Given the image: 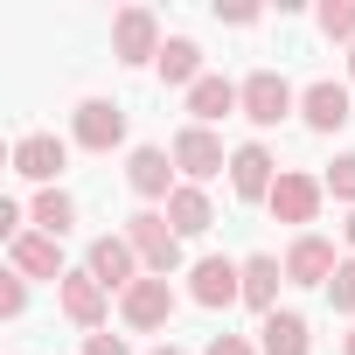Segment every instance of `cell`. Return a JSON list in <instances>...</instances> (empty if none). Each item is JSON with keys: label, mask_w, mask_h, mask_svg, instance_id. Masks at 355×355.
Segmentation results:
<instances>
[{"label": "cell", "mask_w": 355, "mask_h": 355, "mask_svg": "<svg viewBox=\"0 0 355 355\" xmlns=\"http://www.w3.org/2000/svg\"><path fill=\"white\" fill-rule=\"evenodd\" d=\"M341 237H348V251H355V209H348V223H341Z\"/></svg>", "instance_id": "cell-32"}, {"label": "cell", "mask_w": 355, "mask_h": 355, "mask_svg": "<svg viewBox=\"0 0 355 355\" xmlns=\"http://www.w3.org/2000/svg\"><path fill=\"white\" fill-rule=\"evenodd\" d=\"M70 139H77L84 153H112V146H125V105H119V98H84L77 119H70Z\"/></svg>", "instance_id": "cell-7"}, {"label": "cell", "mask_w": 355, "mask_h": 355, "mask_svg": "<svg viewBox=\"0 0 355 355\" xmlns=\"http://www.w3.org/2000/svg\"><path fill=\"white\" fill-rule=\"evenodd\" d=\"M341 272V258H334V244L320 237V230H300L293 244H286V279L293 286H327Z\"/></svg>", "instance_id": "cell-14"}, {"label": "cell", "mask_w": 355, "mask_h": 355, "mask_svg": "<svg viewBox=\"0 0 355 355\" xmlns=\"http://www.w3.org/2000/svg\"><path fill=\"white\" fill-rule=\"evenodd\" d=\"M258 355H313V334H306V313L279 306L258 320Z\"/></svg>", "instance_id": "cell-18"}, {"label": "cell", "mask_w": 355, "mask_h": 355, "mask_svg": "<svg viewBox=\"0 0 355 355\" xmlns=\"http://www.w3.org/2000/svg\"><path fill=\"white\" fill-rule=\"evenodd\" d=\"M153 70H160V84H167V91H196V84L209 77V70H202V49H196L189 35H167V49H160V63H153Z\"/></svg>", "instance_id": "cell-20"}, {"label": "cell", "mask_w": 355, "mask_h": 355, "mask_svg": "<svg viewBox=\"0 0 355 355\" xmlns=\"http://www.w3.org/2000/svg\"><path fill=\"white\" fill-rule=\"evenodd\" d=\"M21 230H28V209H21V202H0V237H8V244H15Z\"/></svg>", "instance_id": "cell-28"}, {"label": "cell", "mask_w": 355, "mask_h": 355, "mask_svg": "<svg viewBox=\"0 0 355 355\" xmlns=\"http://www.w3.org/2000/svg\"><path fill=\"white\" fill-rule=\"evenodd\" d=\"M189 300L209 306V313L237 306V300H244V265H230V258H196V272H189Z\"/></svg>", "instance_id": "cell-12"}, {"label": "cell", "mask_w": 355, "mask_h": 355, "mask_svg": "<svg viewBox=\"0 0 355 355\" xmlns=\"http://www.w3.org/2000/svg\"><path fill=\"white\" fill-rule=\"evenodd\" d=\"M313 21H320L327 42H348V49H355V0H320V15H313Z\"/></svg>", "instance_id": "cell-23"}, {"label": "cell", "mask_w": 355, "mask_h": 355, "mask_svg": "<svg viewBox=\"0 0 355 355\" xmlns=\"http://www.w3.org/2000/svg\"><path fill=\"white\" fill-rule=\"evenodd\" d=\"M327 300H334V313H355V258H341V272L327 279Z\"/></svg>", "instance_id": "cell-26"}, {"label": "cell", "mask_w": 355, "mask_h": 355, "mask_svg": "<svg viewBox=\"0 0 355 355\" xmlns=\"http://www.w3.org/2000/svg\"><path fill=\"white\" fill-rule=\"evenodd\" d=\"M119 320H125L132 334H160V327L174 320V286H167V279L125 286V293H119Z\"/></svg>", "instance_id": "cell-9"}, {"label": "cell", "mask_w": 355, "mask_h": 355, "mask_svg": "<svg viewBox=\"0 0 355 355\" xmlns=\"http://www.w3.org/2000/svg\"><path fill=\"white\" fill-rule=\"evenodd\" d=\"M125 244L139 251L146 279H167V272H182V237H174L167 209H132V216H125Z\"/></svg>", "instance_id": "cell-1"}, {"label": "cell", "mask_w": 355, "mask_h": 355, "mask_svg": "<svg viewBox=\"0 0 355 355\" xmlns=\"http://www.w3.org/2000/svg\"><path fill=\"white\" fill-rule=\"evenodd\" d=\"M230 112H244V91H237L230 77H202V84L189 91V125H216V119H230Z\"/></svg>", "instance_id": "cell-19"}, {"label": "cell", "mask_w": 355, "mask_h": 355, "mask_svg": "<svg viewBox=\"0 0 355 355\" xmlns=\"http://www.w3.org/2000/svg\"><path fill=\"white\" fill-rule=\"evenodd\" d=\"M320 182H327V196H334V202H348V209H355V153H334Z\"/></svg>", "instance_id": "cell-24"}, {"label": "cell", "mask_w": 355, "mask_h": 355, "mask_svg": "<svg viewBox=\"0 0 355 355\" xmlns=\"http://www.w3.org/2000/svg\"><path fill=\"white\" fill-rule=\"evenodd\" d=\"M279 174H286V167L272 160V146H265V139L230 146V196H237V202H272Z\"/></svg>", "instance_id": "cell-2"}, {"label": "cell", "mask_w": 355, "mask_h": 355, "mask_svg": "<svg viewBox=\"0 0 355 355\" xmlns=\"http://www.w3.org/2000/svg\"><path fill=\"white\" fill-rule=\"evenodd\" d=\"M202 355H258V341H251V334H216Z\"/></svg>", "instance_id": "cell-27"}, {"label": "cell", "mask_w": 355, "mask_h": 355, "mask_svg": "<svg viewBox=\"0 0 355 355\" xmlns=\"http://www.w3.org/2000/svg\"><path fill=\"white\" fill-rule=\"evenodd\" d=\"M8 265H15L21 279H56V286L70 279V272H63V237H42V230H21V237L8 244Z\"/></svg>", "instance_id": "cell-16"}, {"label": "cell", "mask_w": 355, "mask_h": 355, "mask_svg": "<svg viewBox=\"0 0 355 355\" xmlns=\"http://www.w3.org/2000/svg\"><path fill=\"white\" fill-rule=\"evenodd\" d=\"M146 355H189V348H174V341H153V348H146Z\"/></svg>", "instance_id": "cell-31"}, {"label": "cell", "mask_w": 355, "mask_h": 355, "mask_svg": "<svg viewBox=\"0 0 355 355\" xmlns=\"http://www.w3.org/2000/svg\"><path fill=\"white\" fill-rule=\"evenodd\" d=\"M8 160H15V174H21V182H35V189H56V174L70 167V139H56V132H21Z\"/></svg>", "instance_id": "cell-8"}, {"label": "cell", "mask_w": 355, "mask_h": 355, "mask_svg": "<svg viewBox=\"0 0 355 355\" xmlns=\"http://www.w3.org/2000/svg\"><path fill=\"white\" fill-rule=\"evenodd\" d=\"M28 223H35L42 237H70V230H77V202H70L63 189H35V202H28Z\"/></svg>", "instance_id": "cell-22"}, {"label": "cell", "mask_w": 355, "mask_h": 355, "mask_svg": "<svg viewBox=\"0 0 355 355\" xmlns=\"http://www.w3.org/2000/svg\"><path fill=\"white\" fill-rule=\"evenodd\" d=\"M167 223H174V237H202V230L216 223V202H209V189L182 182V189L167 196Z\"/></svg>", "instance_id": "cell-21"}, {"label": "cell", "mask_w": 355, "mask_h": 355, "mask_svg": "<svg viewBox=\"0 0 355 355\" xmlns=\"http://www.w3.org/2000/svg\"><path fill=\"white\" fill-rule=\"evenodd\" d=\"M237 91H244V119H251L258 132H272L279 119H293V112H300V91H293L279 70H251Z\"/></svg>", "instance_id": "cell-4"}, {"label": "cell", "mask_w": 355, "mask_h": 355, "mask_svg": "<svg viewBox=\"0 0 355 355\" xmlns=\"http://www.w3.org/2000/svg\"><path fill=\"white\" fill-rule=\"evenodd\" d=\"M341 355H355V327H348V341H341Z\"/></svg>", "instance_id": "cell-33"}, {"label": "cell", "mask_w": 355, "mask_h": 355, "mask_svg": "<svg viewBox=\"0 0 355 355\" xmlns=\"http://www.w3.org/2000/svg\"><path fill=\"white\" fill-rule=\"evenodd\" d=\"M167 153H174V167H182V182H196V189H202V182H216V174L230 167V153H223V139H216L209 125H182Z\"/></svg>", "instance_id": "cell-6"}, {"label": "cell", "mask_w": 355, "mask_h": 355, "mask_svg": "<svg viewBox=\"0 0 355 355\" xmlns=\"http://www.w3.org/2000/svg\"><path fill=\"white\" fill-rule=\"evenodd\" d=\"M174 174H182V167H174L167 146H132V153H125V189H132L139 202H167L174 189H182Z\"/></svg>", "instance_id": "cell-10"}, {"label": "cell", "mask_w": 355, "mask_h": 355, "mask_svg": "<svg viewBox=\"0 0 355 355\" xmlns=\"http://www.w3.org/2000/svg\"><path fill=\"white\" fill-rule=\"evenodd\" d=\"M84 272H91L105 293H125V286H139V279H146V265H139V251L125 244V230H119V237H112V230H105V237H91Z\"/></svg>", "instance_id": "cell-5"}, {"label": "cell", "mask_w": 355, "mask_h": 355, "mask_svg": "<svg viewBox=\"0 0 355 355\" xmlns=\"http://www.w3.org/2000/svg\"><path fill=\"white\" fill-rule=\"evenodd\" d=\"M320 202H327V182H320V174H300V167H286L265 209H272L279 223H300V230H306V223L320 216Z\"/></svg>", "instance_id": "cell-11"}, {"label": "cell", "mask_w": 355, "mask_h": 355, "mask_svg": "<svg viewBox=\"0 0 355 355\" xmlns=\"http://www.w3.org/2000/svg\"><path fill=\"white\" fill-rule=\"evenodd\" d=\"M216 15H223L230 28H251V21H258V8H251V0H230V8H216Z\"/></svg>", "instance_id": "cell-30"}, {"label": "cell", "mask_w": 355, "mask_h": 355, "mask_svg": "<svg viewBox=\"0 0 355 355\" xmlns=\"http://www.w3.org/2000/svg\"><path fill=\"white\" fill-rule=\"evenodd\" d=\"M244 265V306L265 320V313H279V286H286V258H272V251H251V258H237Z\"/></svg>", "instance_id": "cell-17"}, {"label": "cell", "mask_w": 355, "mask_h": 355, "mask_svg": "<svg viewBox=\"0 0 355 355\" xmlns=\"http://www.w3.org/2000/svg\"><path fill=\"white\" fill-rule=\"evenodd\" d=\"M84 355H132L119 334H84Z\"/></svg>", "instance_id": "cell-29"}, {"label": "cell", "mask_w": 355, "mask_h": 355, "mask_svg": "<svg viewBox=\"0 0 355 355\" xmlns=\"http://www.w3.org/2000/svg\"><path fill=\"white\" fill-rule=\"evenodd\" d=\"M300 119H306V132H341V125L355 119V98H348V84H334V77H313V84L300 91Z\"/></svg>", "instance_id": "cell-13"}, {"label": "cell", "mask_w": 355, "mask_h": 355, "mask_svg": "<svg viewBox=\"0 0 355 355\" xmlns=\"http://www.w3.org/2000/svg\"><path fill=\"white\" fill-rule=\"evenodd\" d=\"M160 21H153V8H119L112 15V56L125 63V70H139V63H160Z\"/></svg>", "instance_id": "cell-3"}, {"label": "cell", "mask_w": 355, "mask_h": 355, "mask_svg": "<svg viewBox=\"0 0 355 355\" xmlns=\"http://www.w3.org/2000/svg\"><path fill=\"white\" fill-rule=\"evenodd\" d=\"M348 84H355V49H348Z\"/></svg>", "instance_id": "cell-34"}, {"label": "cell", "mask_w": 355, "mask_h": 355, "mask_svg": "<svg viewBox=\"0 0 355 355\" xmlns=\"http://www.w3.org/2000/svg\"><path fill=\"white\" fill-rule=\"evenodd\" d=\"M28 313V279L8 265V279H0V320H21Z\"/></svg>", "instance_id": "cell-25"}, {"label": "cell", "mask_w": 355, "mask_h": 355, "mask_svg": "<svg viewBox=\"0 0 355 355\" xmlns=\"http://www.w3.org/2000/svg\"><path fill=\"white\" fill-rule=\"evenodd\" d=\"M56 300H63V320H70V327H84V334H98V327H105V313H112V293H105L91 272H70V279L56 286Z\"/></svg>", "instance_id": "cell-15"}]
</instances>
